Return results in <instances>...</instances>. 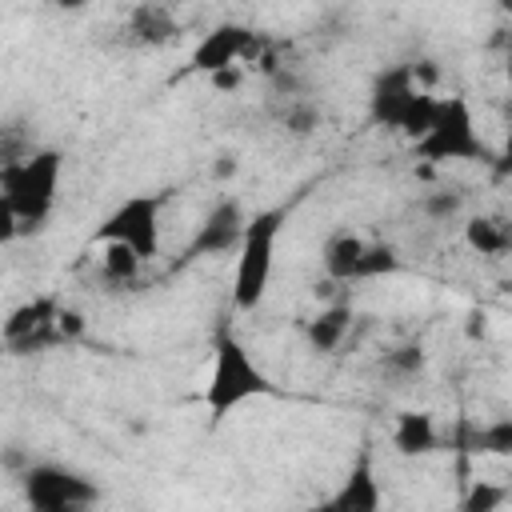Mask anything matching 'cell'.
Returning <instances> with one entry per match:
<instances>
[{
	"label": "cell",
	"mask_w": 512,
	"mask_h": 512,
	"mask_svg": "<svg viewBox=\"0 0 512 512\" xmlns=\"http://www.w3.org/2000/svg\"><path fill=\"white\" fill-rule=\"evenodd\" d=\"M60 152H28L16 164L0 168V216H4V240L12 236H28L36 228H44L52 204H56V188H60Z\"/></svg>",
	"instance_id": "obj_1"
},
{
	"label": "cell",
	"mask_w": 512,
	"mask_h": 512,
	"mask_svg": "<svg viewBox=\"0 0 512 512\" xmlns=\"http://www.w3.org/2000/svg\"><path fill=\"white\" fill-rule=\"evenodd\" d=\"M280 224H284V208H268V212H256L244 228V240H240V256H236V280H232V300L240 312L256 308L268 292V280H272V252H276V236H280Z\"/></svg>",
	"instance_id": "obj_2"
},
{
	"label": "cell",
	"mask_w": 512,
	"mask_h": 512,
	"mask_svg": "<svg viewBox=\"0 0 512 512\" xmlns=\"http://www.w3.org/2000/svg\"><path fill=\"white\" fill-rule=\"evenodd\" d=\"M432 112H436V100L420 92L416 84V68H388L376 76L372 84V120L376 124H388V128H400L404 136L420 140L432 124Z\"/></svg>",
	"instance_id": "obj_3"
},
{
	"label": "cell",
	"mask_w": 512,
	"mask_h": 512,
	"mask_svg": "<svg viewBox=\"0 0 512 512\" xmlns=\"http://www.w3.org/2000/svg\"><path fill=\"white\" fill-rule=\"evenodd\" d=\"M268 392L264 372L256 368V360L248 356V348L236 336H216V352H212V372H208V412L224 416L236 404L252 400Z\"/></svg>",
	"instance_id": "obj_4"
},
{
	"label": "cell",
	"mask_w": 512,
	"mask_h": 512,
	"mask_svg": "<svg viewBox=\"0 0 512 512\" xmlns=\"http://www.w3.org/2000/svg\"><path fill=\"white\" fill-rule=\"evenodd\" d=\"M416 148L428 156V160H488V148L476 132V120H472V108L452 96V100H436V112H432V124L428 132L416 140Z\"/></svg>",
	"instance_id": "obj_5"
},
{
	"label": "cell",
	"mask_w": 512,
	"mask_h": 512,
	"mask_svg": "<svg viewBox=\"0 0 512 512\" xmlns=\"http://www.w3.org/2000/svg\"><path fill=\"white\" fill-rule=\"evenodd\" d=\"M32 512H88L96 504V484L60 464H36L24 476Z\"/></svg>",
	"instance_id": "obj_6"
},
{
	"label": "cell",
	"mask_w": 512,
	"mask_h": 512,
	"mask_svg": "<svg viewBox=\"0 0 512 512\" xmlns=\"http://www.w3.org/2000/svg\"><path fill=\"white\" fill-rule=\"evenodd\" d=\"M160 196H128L96 232V240L128 244L140 260H152L160 248Z\"/></svg>",
	"instance_id": "obj_7"
},
{
	"label": "cell",
	"mask_w": 512,
	"mask_h": 512,
	"mask_svg": "<svg viewBox=\"0 0 512 512\" xmlns=\"http://www.w3.org/2000/svg\"><path fill=\"white\" fill-rule=\"evenodd\" d=\"M256 52H260V36L256 32H248L240 24H220V28L204 32V40L192 48V68L208 72V76H220V72L240 68V60H248Z\"/></svg>",
	"instance_id": "obj_8"
},
{
	"label": "cell",
	"mask_w": 512,
	"mask_h": 512,
	"mask_svg": "<svg viewBox=\"0 0 512 512\" xmlns=\"http://www.w3.org/2000/svg\"><path fill=\"white\" fill-rule=\"evenodd\" d=\"M4 340L16 352H28V348H44L52 340H64L60 336V308H56V300H32V304L16 308L12 320L4 324Z\"/></svg>",
	"instance_id": "obj_9"
},
{
	"label": "cell",
	"mask_w": 512,
	"mask_h": 512,
	"mask_svg": "<svg viewBox=\"0 0 512 512\" xmlns=\"http://www.w3.org/2000/svg\"><path fill=\"white\" fill-rule=\"evenodd\" d=\"M244 228H248V220H244L240 204H236V200H220V204L204 216V224L196 228V236H192V244H188V256H224V252L240 248Z\"/></svg>",
	"instance_id": "obj_10"
},
{
	"label": "cell",
	"mask_w": 512,
	"mask_h": 512,
	"mask_svg": "<svg viewBox=\"0 0 512 512\" xmlns=\"http://www.w3.org/2000/svg\"><path fill=\"white\" fill-rule=\"evenodd\" d=\"M120 36L128 48H160L180 36V24L168 4H132L120 24Z\"/></svg>",
	"instance_id": "obj_11"
},
{
	"label": "cell",
	"mask_w": 512,
	"mask_h": 512,
	"mask_svg": "<svg viewBox=\"0 0 512 512\" xmlns=\"http://www.w3.org/2000/svg\"><path fill=\"white\" fill-rule=\"evenodd\" d=\"M364 240L352 232H336L324 244V272L332 280H360V260H364Z\"/></svg>",
	"instance_id": "obj_12"
},
{
	"label": "cell",
	"mask_w": 512,
	"mask_h": 512,
	"mask_svg": "<svg viewBox=\"0 0 512 512\" xmlns=\"http://www.w3.org/2000/svg\"><path fill=\"white\" fill-rule=\"evenodd\" d=\"M348 324H352V312L344 304H332L316 320H308V344L316 352H336L344 344V336H348Z\"/></svg>",
	"instance_id": "obj_13"
},
{
	"label": "cell",
	"mask_w": 512,
	"mask_h": 512,
	"mask_svg": "<svg viewBox=\"0 0 512 512\" xmlns=\"http://www.w3.org/2000/svg\"><path fill=\"white\" fill-rule=\"evenodd\" d=\"M464 240L472 252L480 256H500L508 252V220H496V216H472L464 224Z\"/></svg>",
	"instance_id": "obj_14"
},
{
	"label": "cell",
	"mask_w": 512,
	"mask_h": 512,
	"mask_svg": "<svg viewBox=\"0 0 512 512\" xmlns=\"http://www.w3.org/2000/svg\"><path fill=\"white\" fill-rule=\"evenodd\" d=\"M392 440H396V448H400V452H408V456L428 452V448L436 444V424H432V416H428V412H404V416L396 420Z\"/></svg>",
	"instance_id": "obj_15"
},
{
	"label": "cell",
	"mask_w": 512,
	"mask_h": 512,
	"mask_svg": "<svg viewBox=\"0 0 512 512\" xmlns=\"http://www.w3.org/2000/svg\"><path fill=\"white\" fill-rule=\"evenodd\" d=\"M276 120H280L292 136H308V132L320 124V112H316V104L304 100V96H280V104H276Z\"/></svg>",
	"instance_id": "obj_16"
},
{
	"label": "cell",
	"mask_w": 512,
	"mask_h": 512,
	"mask_svg": "<svg viewBox=\"0 0 512 512\" xmlns=\"http://www.w3.org/2000/svg\"><path fill=\"white\" fill-rule=\"evenodd\" d=\"M140 256L128 248V244H116V240H104V256H100V268H104V276L108 280H116V284H132L136 276H140Z\"/></svg>",
	"instance_id": "obj_17"
},
{
	"label": "cell",
	"mask_w": 512,
	"mask_h": 512,
	"mask_svg": "<svg viewBox=\"0 0 512 512\" xmlns=\"http://www.w3.org/2000/svg\"><path fill=\"white\" fill-rule=\"evenodd\" d=\"M380 368H384L388 376H396V380H408V376H416V372L424 368V352H420L416 344H404V348L388 352V356L380 360Z\"/></svg>",
	"instance_id": "obj_18"
},
{
	"label": "cell",
	"mask_w": 512,
	"mask_h": 512,
	"mask_svg": "<svg viewBox=\"0 0 512 512\" xmlns=\"http://www.w3.org/2000/svg\"><path fill=\"white\" fill-rule=\"evenodd\" d=\"M504 496H508V488H496V484L480 480V484L468 488V496H464V512H496V508L504 504Z\"/></svg>",
	"instance_id": "obj_19"
},
{
	"label": "cell",
	"mask_w": 512,
	"mask_h": 512,
	"mask_svg": "<svg viewBox=\"0 0 512 512\" xmlns=\"http://www.w3.org/2000/svg\"><path fill=\"white\" fill-rule=\"evenodd\" d=\"M396 268H400V260H396V252L388 244H368L364 260H360V280L364 276H380V272H396Z\"/></svg>",
	"instance_id": "obj_20"
},
{
	"label": "cell",
	"mask_w": 512,
	"mask_h": 512,
	"mask_svg": "<svg viewBox=\"0 0 512 512\" xmlns=\"http://www.w3.org/2000/svg\"><path fill=\"white\" fill-rule=\"evenodd\" d=\"M456 208H460V196H448V192H440V196H432V200H428V212H432L436 220L452 216Z\"/></svg>",
	"instance_id": "obj_21"
},
{
	"label": "cell",
	"mask_w": 512,
	"mask_h": 512,
	"mask_svg": "<svg viewBox=\"0 0 512 512\" xmlns=\"http://www.w3.org/2000/svg\"><path fill=\"white\" fill-rule=\"evenodd\" d=\"M496 176H512V120H508V136H504V152L496 160Z\"/></svg>",
	"instance_id": "obj_22"
},
{
	"label": "cell",
	"mask_w": 512,
	"mask_h": 512,
	"mask_svg": "<svg viewBox=\"0 0 512 512\" xmlns=\"http://www.w3.org/2000/svg\"><path fill=\"white\" fill-rule=\"evenodd\" d=\"M508 252H512V220H508Z\"/></svg>",
	"instance_id": "obj_23"
},
{
	"label": "cell",
	"mask_w": 512,
	"mask_h": 512,
	"mask_svg": "<svg viewBox=\"0 0 512 512\" xmlns=\"http://www.w3.org/2000/svg\"><path fill=\"white\" fill-rule=\"evenodd\" d=\"M508 88H512V56H508Z\"/></svg>",
	"instance_id": "obj_24"
}]
</instances>
